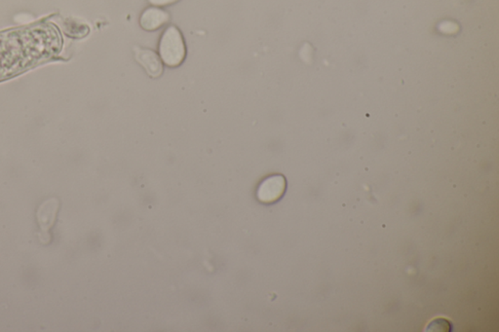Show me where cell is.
Listing matches in <instances>:
<instances>
[{
  "instance_id": "5b68a950",
  "label": "cell",
  "mask_w": 499,
  "mask_h": 332,
  "mask_svg": "<svg viewBox=\"0 0 499 332\" xmlns=\"http://www.w3.org/2000/svg\"><path fill=\"white\" fill-rule=\"evenodd\" d=\"M169 14L163 10L150 7L141 14L140 24L146 31H153L160 29L169 21Z\"/></svg>"
},
{
  "instance_id": "6da1fadb",
  "label": "cell",
  "mask_w": 499,
  "mask_h": 332,
  "mask_svg": "<svg viewBox=\"0 0 499 332\" xmlns=\"http://www.w3.org/2000/svg\"><path fill=\"white\" fill-rule=\"evenodd\" d=\"M63 46L59 29L36 24L0 32V81L50 61Z\"/></svg>"
},
{
  "instance_id": "277c9868",
  "label": "cell",
  "mask_w": 499,
  "mask_h": 332,
  "mask_svg": "<svg viewBox=\"0 0 499 332\" xmlns=\"http://www.w3.org/2000/svg\"><path fill=\"white\" fill-rule=\"evenodd\" d=\"M134 53L136 62L145 68L146 73L150 78H158L161 76L163 73V64L160 57L155 51L136 47Z\"/></svg>"
},
{
  "instance_id": "3957f363",
  "label": "cell",
  "mask_w": 499,
  "mask_h": 332,
  "mask_svg": "<svg viewBox=\"0 0 499 332\" xmlns=\"http://www.w3.org/2000/svg\"><path fill=\"white\" fill-rule=\"evenodd\" d=\"M286 178L281 175H270L263 180L257 190L258 200L263 204H273L281 199L286 192Z\"/></svg>"
},
{
  "instance_id": "52a82bcc",
  "label": "cell",
  "mask_w": 499,
  "mask_h": 332,
  "mask_svg": "<svg viewBox=\"0 0 499 332\" xmlns=\"http://www.w3.org/2000/svg\"><path fill=\"white\" fill-rule=\"evenodd\" d=\"M148 1L155 6H167V5L176 3L178 0H148Z\"/></svg>"
},
{
  "instance_id": "7a4b0ae2",
  "label": "cell",
  "mask_w": 499,
  "mask_h": 332,
  "mask_svg": "<svg viewBox=\"0 0 499 332\" xmlns=\"http://www.w3.org/2000/svg\"><path fill=\"white\" fill-rule=\"evenodd\" d=\"M159 54L164 64L170 68H177L185 61V44L178 28L171 26L164 31L159 43Z\"/></svg>"
},
{
  "instance_id": "8992f818",
  "label": "cell",
  "mask_w": 499,
  "mask_h": 332,
  "mask_svg": "<svg viewBox=\"0 0 499 332\" xmlns=\"http://www.w3.org/2000/svg\"><path fill=\"white\" fill-rule=\"evenodd\" d=\"M426 331H451V326L445 319H436L428 324Z\"/></svg>"
}]
</instances>
